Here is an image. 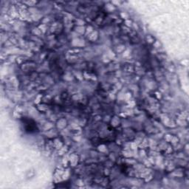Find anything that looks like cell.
Returning a JSON list of instances; mask_svg holds the SVG:
<instances>
[{
	"label": "cell",
	"mask_w": 189,
	"mask_h": 189,
	"mask_svg": "<svg viewBox=\"0 0 189 189\" xmlns=\"http://www.w3.org/2000/svg\"><path fill=\"white\" fill-rule=\"evenodd\" d=\"M25 123H28V125H27V124H25V129H26L27 132H36V129H37L36 128V123H34L33 120H25Z\"/></svg>",
	"instance_id": "obj_1"
}]
</instances>
